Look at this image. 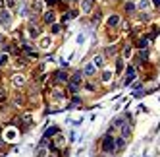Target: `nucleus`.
<instances>
[{
    "label": "nucleus",
    "instance_id": "1",
    "mask_svg": "<svg viewBox=\"0 0 160 157\" xmlns=\"http://www.w3.org/2000/svg\"><path fill=\"white\" fill-rule=\"evenodd\" d=\"M122 24H123V18H122V14H118V12L108 14L106 19H104V25H106L110 31H118V29L122 27Z\"/></svg>",
    "mask_w": 160,
    "mask_h": 157
},
{
    "label": "nucleus",
    "instance_id": "2",
    "mask_svg": "<svg viewBox=\"0 0 160 157\" xmlns=\"http://www.w3.org/2000/svg\"><path fill=\"white\" fill-rule=\"evenodd\" d=\"M14 25V12L8 8H0V29H10Z\"/></svg>",
    "mask_w": 160,
    "mask_h": 157
},
{
    "label": "nucleus",
    "instance_id": "3",
    "mask_svg": "<svg viewBox=\"0 0 160 157\" xmlns=\"http://www.w3.org/2000/svg\"><path fill=\"white\" fill-rule=\"evenodd\" d=\"M137 80V66L135 64H128L123 70V85H129Z\"/></svg>",
    "mask_w": 160,
    "mask_h": 157
},
{
    "label": "nucleus",
    "instance_id": "4",
    "mask_svg": "<svg viewBox=\"0 0 160 157\" xmlns=\"http://www.w3.org/2000/svg\"><path fill=\"white\" fill-rule=\"evenodd\" d=\"M114 76H116V72H114L112 66H104V68H100V84L110 85L114 82Z\"/></svg>",
    "mask_w": 160,
    "mask_h": 157
},
{
    "label": "nucleus",
    "instance_id": "5",
    "mask_svg": "<svg viewBox=\"0 0 160 157\" xmlns=\"http://www.w3.org/2000/svg\"><path fill=\"white\" fill-rule=\"evenodd\" d=\"M18 136H19V130L14 128V126H8V128L2 132V138H4V142H8V143L18 142Z\"/></svg>",
    "mask_w": 160,
    "mask_h": 157
},
{
    "label": "nucleus",
    "instance_id": "6",
    "mask_svg": "<svg viewBox=\"0 0 160 157\" xmlns=\"http://www.w3.org/2000/svg\"><path fill=\"white\" fill-rule=\"evenodd\" d=\"M135 4H137V12H145V14L154 12L152 0H135Z\"/></svg>",
    "mask_w": 160,
    "mask_h": 157
},
{
    "label": "nucleus",
    "instance_id": "7",
    "mask_svg": "<svg viewBox=\"0 0 160 157\" xmlns=\"http://www.w3.org/2000/svg\"><path fill=\"white\" fill-rule=\"evenodd\" d=\"M133 54H135V47H133V43H125L123 47H122V54L120 57L125 60V62H129L133 58Z\"/></svg>",
    "mask_w": 160,
    "mask_h": 157
},
{
    "label": "nucleus",
    "instance_id": "8",
    "mask_svg": "<svg viewBox=\"0 0 160 157\" xmlns=\"http://www.w3.org/2000/svg\"><path fill=\"white\" fill-rule=\"evenodd\" d=\"M37 47L41 51H50L52 49V35H41L37 41Z\"/></svg>",
    "mask_w": 160,
    "mask_h": 157
},
{
    "label": "nucleus",
    "instance_id": "9",
    "mask_svg": "<svg viewBox=\"0 0 160 157\" xmlns=\"http://www.w3.org/2000/svg\"><path fill=\"white\" fill-rule=\"evenodd\" d=\"M81 72H83V76H85V78H95V76H97V72H98V68L93 64V60H89V62H85V64H83Z\"/></svg>",
    "mask_w": 160,
    "mask_h": 157
},
{
    "label": "nucleus",
    "instance_id": "10",
    "mask_svg": "<svg viewBox=\"0 0 160 157\" xmlns=\"http://www.w3.org/2000/svg\"><path fill=\"white\" fill-rule=\"evenodd\" d=\"M25 37L27 39H31V41H37L41 35H39V27H37V24H29L27 27H25Z\"/></svg>",
    "mask_w": 160,
    "mask_h": 157
},
{
    "label": "nucleus",
    "instance_id": "11",
    "mask_svg": "<svg viewBox=\"0 0 160 157\" xmlns=\"http://www.w3.org/2000/svg\"><path fill=\"white\" fill-rule=\"evenodd\" d=\"M123 12L125 16H129L133 18L137 14V4H135V0H123Z\"/></svg>",
    "mask_w": 160,
    "mask_h": 157
},
{
    "label": "nucleus",
    "instance_id": "12",
    "mask_svg": "<svg viewBox=\"0 0 160 157\" xmlns=\"http://www.w3.org/2000/svg\"><path fill=\"white\" fill-rule=\"evenodd\" d=\"M125 66H128V64H125V60L120 57V54H118V57H114V72H116V76H122L123 74Z\"/></svg>",
    "mask_w": 160,
    "mask_h": 157
},
{
    "label": "nucleus",
    "instance_id": "13",
    "mask_svg": "<svg viewBox=\"0 0 160 157\" xmlns=\"http://www.w3.org/2000/svg\"><path fill=\"white\" fill-rule=\"evenodd\" d=\"M25 84H27L25 74H19V72H18V74H14V76H12V85H14L16 89H21Z\"/></svg>",
    "mask_w": 160,
    "mask_h": 157
},
{
    "label": "nucleus",
    "instance_id": "14",
    "mask_svg": "<svg viewBox=\"0 0 160 157\" xmlns=\"http://www.w3.org/2000/svg\"><path fill=\"white\" fill-rule=\"evenodd\" d=\"M42 21L47 25H52V24H56V21H58V18H56V12L50 8V10H44L42 12Z\"/></svg>",
    "mask_w": 160,
    "mask_h": 157
},
{
    "label": "nucleus",
    "instance_id": "15",
    "mask_svg": "<svg viewBox=\"0 0 160 157\" xmlns=\"http://www.w3.org/2000/svg\"><path fill=\"white\" fill-rule=\"evenodd\" d=\"M29 8H31V12H33V14L42 16V12H44V2H42V0H31Z\"/></svg>",
    "mask_w": 160,
    "mask_h": 157
},
{
    "label": "nucleus",
    "instance_id": "16",
    "mask_svg": "<svg viewBox=\"0 0 160 157\" xmlns=\"http://www.w3.org/2000/svg\"><path fill=\"white\" fill-rule=\"evenodd\" d=\"M79 10L85 14V16H89L91 12L95 10V6H93V0H79Z\"/></svg>",
    "mask_w": 160,
    "mask_h": 157
},
{
    "label": "nucleus",
    "instance_id": "17",
    "mask_svg": "<svg viewBox=\"0 0 160 157\" xmlns=\"http://www.w3.org/2000/svg\"><path fill=\"white\" fill-rule=\"evenodd\" d=\"M91 60H93V64L97 66L98 70H100V68H104V66H106V57H104V52H97V54H95V57L91 58Z\"/></svg>",
    "mask_w": 160,
    "mask_h": 157
},
{
    "label": "nucleus",
    "instance_id": "18",
    "mask_svg": "<svg viewBox=\"0 0 160 157\" xmlns=\"http://www.w3.org/2000/svg\"><path fill=\"white\" fill-rule=\"evenodd\" d=\"M54 140H52V145H54V148H66V138L62 136V134H56V136H52Z\"/></svg>",
    "mask_w": 160,
    "mask_h": 157
},
{
    "label": "nucleus",
    "instance_id": "19",
    "mask_svg": "<svg viewBox=\"0 0 160 157\" xmlns=\"http://www.w3.org/2000/svg\"><path fill=\"white\" fill-rule=\"evenodd\" d=\"M50 97H52L54 101H64V99H66V93L62 91L60 87H54L52 91H50Z\"/></svg>",
    "mask_w": 160,
    "mask_h": 157
},
{
    "label": "nucleus",
    "instance_id": "20",
    "mask_svg": "<svg viewBox=\"0 0 160 157\" xmlns=\"http://www.w3.org/2000/svg\"><path fill=\"white\" fill-rule=\"evenodd\" d=\"M104 57H106V58L118 57V47H116V45H108V47L104 49Z\"/></svg>",
    "mask_w": 160,
    "mask_h": 157
},
{
    "label": "nucleus",
    "instance_id": "21",
    "mask_svg": "<svg viewBox=\"0 0 160 157\" xmlns=\"http://www.w3.org/2000/svg\"><path fill=\"white\" fill-rule=\"evenodd\" d=\"M60 33H62V25L56 21V24L50 25V35H60Z\"/></svg>",
    "mask_w": 160,
    "mask_h": 157
},
{
    "label": "nucleus",
    "instance_id": "22",
    "mask_svg": "<svg viewBox=\"0 0 160 157\" xmlns=\"http://www.w3.org/2000/svg\"><path fill=\"white\" fill-rule=\"evenodd\" d=\"M4 8H8V10H14L18 8V0H4Z\"/></svg>",
    "mask_w": 160,
    "mask_h": 157
},
{
    "label": "nucleus",
    "instance_id": "23",
    "mask_svg": "<svg viewBox=\"0 0 160 157\" xmlns=\"http://www.w3.org/2000/svg\"><path fill=\"white\" fill-rule=\"evenodd\" d=\"M6 99H8V91H6V87H4V85H0V105H2Z\"/></svg>",
    "mask_w": 160,
    "mask_h": 157
},
{
    "label": "nucleus",
    "instance_id": "24",
    "mask_svg": "<svg viewBox=\"0 0 160 157\" xmlns=\"http://www.w3.org/2000/svg\"><path fill=\"white\" fill-rule=\"evenodd\" d=\"M37 157H48V149L44 148V145H41L39 151H37Z\"/></svg>",
    "mask_w": 160,
    "mask_h": 157
},
{
    "label": "nucleus",
    "instance_id": "25",
    "mask_svg": "<svg viewBox=\"0 0 160 157\" xmlns=\"http://www.w3.org/2000/svg\"><path fill=\"white\" fill-rule=\"evenodd\" d=\"M152 6H154V12L160 8V0H152Z\"/></svg>",
    "mask_w": 160,
    "mask_h": 157
}]
</instances>
